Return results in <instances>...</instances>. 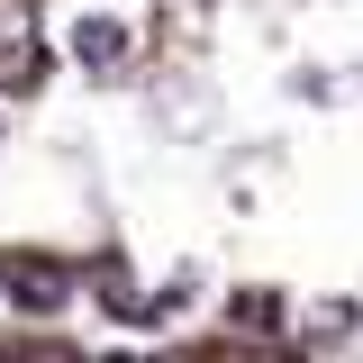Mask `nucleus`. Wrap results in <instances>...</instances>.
<instances>
[{"instance_id": "f257e3e1", "label": "nucleus", "mask_w": 363, "mask_h": 363, "mask_svg": "<svg viewBox=\"0 0 363 363\" xmlns=\"http://www.w3.org/2000/svg\"><path fill=\"white\" fill-rule=\"evenodd\" d=\"M73 55H82V64H118V55H128V28H118V18H91L82 37H73Z\"/></svg>"}]
</instances>
